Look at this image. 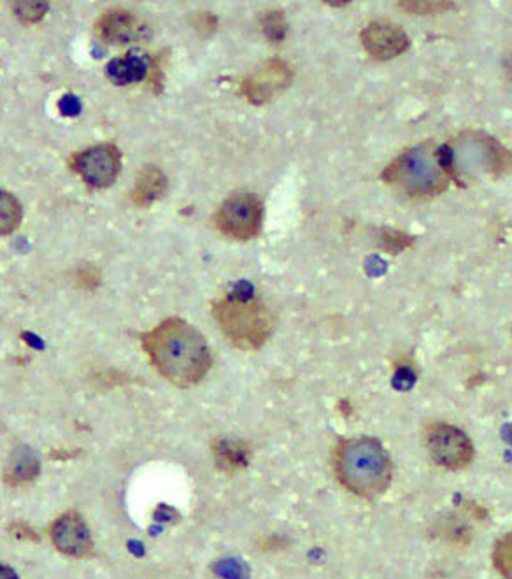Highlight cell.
Instances as JSON below:
<instances>
[{
  "instance_id": "1",
  "label": "cell",
  "mask_w": 512,
  "mask_h": 579,
  "mask_svg": "<svg viewBox=\"0 0 512 579\" xmlns=\"http://www.w3.org/2000/svg\"><path fill=\"white\" fill-rule=\"evenodd\" d=\"M141 341L158 374L179 388L199 385L213 367V350L206 337L183 318H167Z\"/></svg>"
},
{
  "instance_id": "2",
  "label": "cell",
  "mask_w": 512,
  "mask_h": 579,
  "mask_svg": "<svg viewBox=\"0 0 512 579\" xmlns=\"http://www.w3.org/2000/svg\"><path fill=\"white\" fill-rule=\"evenodd\" d=\"M335 478L360 499H377L393 481V460L384 444L370 436L339 439L332 450Z\"/></svg>"
},
{
  "instance_id": "3",
  "label": "cell",
  "mask_w": 512,
  "mask_h": 579,
  "mask_svg": "<svg viewBox=\"0 0 512 579\" xmlns=\"http://www.w3.org/2000/svg\"><path fill=\"white\" fill-rule=\"evenodd\" d=\"M213 318L234 348L260 350L272 334L271 311L251 290H234L213 304Z\"/></svg>"
},
{
  "instance_id": "4",
  "label": "cell",
  "mask_w": 512,
  "mask_h": 579,
  "mask_svg": "<svg viewBox=\"0 0 512 579\" xmlns=\"http://www.w3.org/2000/svg\"><path fill=\"white\" fill-rule=\"evenodd\" d=\"M439 146L432 143L416 144L400 153L381 174L388 186L409 199H434L448 188V172L439 158Z\"/></svg>"
},
{
  "instance_id": "5",
  "label": "cell",
  "mask_w": 512,
  "mask_h": 579,
  "mask_svg": "<svg viewBox=\"0 0 512 579\" xmlns=\"http://www.w3.org/2000/svg\"><path fill=\"white\" fill-rule=\"evenodd\" d=\"M264 223V202L251 192L230 195L214 215V225L223 236L249 241L260 234Z\"/></svg>"
},
{
  "instance_id": "6",
  "label": "cell",
  "mask_w": 512,
  "mask_h": 579,
  "mask_svg": "<svg viewBox=\"0 0 512 579\" xmlns=\"http://www.w3.org/2000/svg\"><path fill=\"white\" fill-rule=\"evenodd\" d=\"M425 448L435 465L448 471H460L472 464L474 444L460 427L435 422L425 429Z\"/></svg>"
},
{
  "instance_id": "7",
  "label": "cell",
  "mask_w": 512,
  "mask_h": 579,
  "mask_svg": "<svg viewBox=\"0 0 512 579\" xmlns=\"http://www.w3.org/2000/svg\"><path fill=\"white\" fill-rule=\"evenodd\" d=\"M72 171L90 188H109L121 172V151L116 144L104 143L78 151L69 158Z\"/></svg>"
},
{
  "instance_id": "8",
  "label": "cell",
  "mask_w": 512,
  "mask_h": 579,
  "mask_svg": "<svg viewBox=\"0 0 512 579\" xmlns=\"http://www.w3.org/2000/svg\"><path fill=\"white\" fill-rule=\"evenodd\" d=\"M293 79V69L283 58H269L258 69L239 81L244 99L253 106H264L285 92Z\"/></svg>"
},
{
  "instance_id": "9",
  "label": "cell",
  "mask_w": 512,
  "mask_h": 579,
  "mask_svg": "<svg viewBox=\"0 0 512 579\" xmlns=\"http://www.w3.org/2000/svg\"><path fill=\"white\" fill-rule=\"evenodd\" d=\"M50 539L57 551L67 557L88 558L95 553L92 530L76 511H67L51 523Z\"/></svg>"
},
{
  "instance_id": "10",
  "label": "cell",
  "mask_w": 512,
  "mask_h": 579,
  "mask_svg": "<svg viewBox=\"0 0 512 579\" xmlns=\"http://www.w3.org/2000/svg\"><path fill=\"white\" fill-rule=\"evenodd\" d=\"M95 34L102 43L128 46L150 36L148 25L128 9H109L95 23Z\"/></svg>"
},
{
  "instance_id": "11",
  "label": "cell",
  "mask_w": 512,
  "mask_h": 579,
  "mask_svg": "<svg viewBox=\"0 0 512 579\" xmlns=\"http://www.w3.org/2000/svg\"><path fill=\"white\" fill-rule=\"evenodd\" d=\"M363 50L377 60H392L411 46L406 30L390 22H370L360 34Z\"/></svg>"
},
{
  "instance_id": "12",
  "label": "cell",
  "mask_w": 512,
  "mask_h": 579,
  "mask_svg": "<svg viewBox=\"0 0 512 579\" xmlns=\"http://www.w3.org/2000/svg\"><path fill=\"white\" fill-rule=\"evenodd\" d=\"M462 144L470 150V153L469 151L467 153L476 158L470 162L474 171L481 169L484 174H490L493 178L512 172V153L505 150L497 139L470 132L462 137Z\"/></svg>"
},
{
  "instance_id": "13",
  "label": "cell",
  "mask_w": 512,
  "mask_h": 579,
  "mask_svg": "<svg viewBox=\"0 0 512 579\" xmlns=\"http://www.w3.org/2000/svg\"><path fill=\"white\" fill-rule=\"evenodd\" d=\"M39 471L41 464L36 451L29 446H20L13 451L4 467V481L11 487H25L37 478Z\"/></svg>"
},
{
  "instance_id": "14",
  "label": "cell",
  "mask_w": 512,
  "mask_h": 579,
  "mask_svg": "<svg viewBox=\"0 0 512 579\" xmlns=\"http://www.w3.org/2000/svg\"><path fill=\"white\" fill-rule=\"evenodd\" d=\"M165 190H167V178H165L164 171L155 165H146L137 176L132 201L139 208H150L151 204L162 199Z\"/></svg>"
},
{
  "instance_id": "15",
  "label": "cell",
  "mask_w": 512,
  "mask_h": 579,
  "mask_svg": "<svg viewBox=\"0 0 512 579\" xmlns=\"http://www.w3.org/2000/svg\"><path fill=\"white\" fill-rule=\"evenodd\" d=\"M107 78L113 81L114 85H130L141 79L148 78L150 72V62H146L143 57L136 53H128L125 57L114 58L107 65Z\"/></svg>"
},
{
  "instance_id": "16",
  "label": "cell",
  "mask_w": 512,
  "mask_h": 579,
  "mask_svg": "<svg viewBox=\"0 0 512 579\" xmlns=\"http://www.w3.org/2000/svg\"><path fill=\"white\" fill-rule=\"evenodd\" d=\"M23 209L13 193L0 188V236L15 232L22 223Z\"/></svg>"
},
{
  "instance_id": "17",
  "label": "cell",
  "mask_w": 512,
  "mask_h": 579,
  "mask_svg": "<svg viewBox=\"0 0 512 579\" xmlns=\"http://www.w3.org/2000/svg\"><path fill=\"white\" fill-rule=\"evenodd\" d=\"M491 562L500 578L512 579V530L502 534L493 544Z\"/></svg>"
},
{
  "instance_id": "18",
  "label": "cell",
  "mask_w": 512,
  "mask_h": 579,
  "mask_svg": "<svg viewBox=\"0 0 512 579\" xmlns=\"http://www.w3.org/2000/svg\"><path fill=\"white\" fill-rule=\"evenodd\" d=\"M400 8L409 15L439 16L448 13L453 8V2H439V0H400Z\"/></svg>"
},
{
  "instance_id": "19",
  "label": "cell",
  "mask_w": 512,
  "mask_h": 579,
  "mask_svg": "<svg viewBox=\"0 0 512 579\" xmlns=\"http://www.w3.org/2000/svg\"><path fill=\"white\" fill-rule=\"evenodd\" d=\"M216 457L220 460V465L227 471L241 469L248 460V451H244L241 444L221 443L220 448H216Z\"/></svg>"
},
{
  "instance_id": "20",
  "label": "cell",
  "mask_w": 512,
  "mask_h": 579,
  "mask_svg": "<svg viewBox=\"0 0 512 579\" xmlns=\"http://www.w3.org/2000/svg\"><path fill=\"white\" fill-rule=\"evenodd\" d=\"M48 9H50L48 2H41V0L13 2V13L23 23L41 22L48 13Z\"/></svg>"
},
{
  "instance_id": "21",
  "label": "cell",
  "mask_w": 512,
  "mask_h": 579,
  "mask_svg": "<svg viewBox=\"0 0 512 579\" xmlns=\"http://www.w3.org/2000/svg\"><path fill=\"white\" fill-rule=\"evenodd\" d=\"M260 27H262L265 37L272 43H281L286 37V30H288L285 15L281 11H269V13L260 16Z\"/></svg>"
},
{
  "instance_id": "22",
  "label": "cell",
  "mask_w": 512,
  "mask_h": 579,
  "mask_svg": "<svg viewBox=\"0 0 512 579\" xmlns=\"http://www.w3.org/2000/svg\"><path fill=\"white\" fill-rule=\"evenodd\" d=\"M413 244V237L402 232V230L384 229L383 230V248L384 251L399 255L402 251L407 250Z\"/></svg>"
},
{
  "instance_id": "23",
  "label": "cell",
  "mask_w": 512,
  "mask_h": 579,
  "mask_svg": "<svg viewBox=\"0 0 512 579\" xmlns=\"http://www.w3.org/2000/svg\"><path fill=\"white\" fill-rule=\"evenodd\" d=\"M165 53H160L155 58L150 60V72H148V81H150L151 88L153 92L158 93L162 90L164 86V64H165Z\"/></svg>"
},
{
  "instance_id": "24",
  "label": "cell",
  "mask_w": 512,
  "mask_h": 579,
  "mask_svg": "<svg viewBox=\"0 0 512 579\" xmlns=\"http://www.w3.org/2000/svg\"><path fill=\"white\" fill-rule=\"evenodd\" d=\"M192 23L200 36H211L218 29V18L211 13H200L193 18Z\"/></svg>"
},
{
  "instance_id": "25",
  "label": "cell",
  "mask_w": 512,
  "mask_h": 579,
  "mask_svg": "<svg viewBox=\"0 0 512 579\" xmlns=\"http://www.w3.org/2000/svg\"><path fill=\"white\" fill-rule=\"evenodd\" d=\"M100 272L92 267V265H86V267H81L78 269V283L79 285L86 288V290H93V288H99L100 286Z\"/></svg>"
},
{
  "instance_id": "26",
  "label": "cell",
  "mask_w": 512,
  "mask_h": 579,
  "mask_svg": "<svg viewBox=\"0 0 512 579\" xmlns=\"http://www.w3.org/2000/svg\"><path fill=\"white\" fill-rule=\"evenodd\" d=\"M60 109H62V113L67 116H74L78 115L79 113V102L76 97H72V95H65L62 102H60Z\"/></svg>"
},
{
  "instance_id": "27",
  "label": "cell",
  "mask_w": 512,
  "mask_h": 579,
  "mask_svg": "<svg viewBox=\"0 0 512 579\" xmlns=\"http://www.w3.org/2000/svg\"><path fill=\"white\" fill-rule=\"evenodd\" d=\"M13 536L16 539H32V537H36V534L32 532L29 525L23 522H16L13 523Z\"/></svg>"
},
{
  "instance_id": "28",
  "label": "cell",
  "mask_w": 512,
  "mask_h": 579,
  "mask_svg": "<svg viewBox=\"0 0 512 579\" xmlns=\"http://www.w3.org/2000/svg\"><path fill=\"white\" fill-rule=\"evenodd\" d=\"M0 579H20L13 567L6 564H0Z\"/></svg>"
}]
</instances>
